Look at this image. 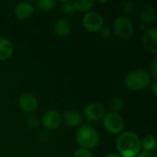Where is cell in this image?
Returning <instances> with one entry per match:
<instances>
[{"mask_svg": "<svg viewBox=\"0 0 157 157\" xmlns=\"http://www.w3.org/2000/svg\"><path fill=\"white\" fill-rule=\"evenodd\" d=\"M74 157H93L92 153L84 148H78L75 151L74 153Z\"/></svg>", "mask_w": 157, "mask_h": 157, "instance_id": "cb8c5ba5", "label": "cell"}, {"mask_svg": "<svg viewBox=\"0 0 157 157\" xmlns=\"http://www.w3.org/2000/svg\"><path fill=\"white\" fill-rule=\"evenodd\" d=\"M151 83L150 74L143 68H136L130 71L124 78L125 86L132 91L144 90L150 86Z\"/></svg>", "mask_w": 157, "mask_h": 157, "instance_id": "7a4b0ae2", "label": "cell"}, {"mask_svg": "<svg viewBox=\"0 0 157 157\" xmlns=\"http://www.w3.org/2000/svg\"><path fill=\"white\" fill-rule=\"evenodd\" d=\"M18 106L23 112L31 115L37 110L39 103L31 93H23L18 98Z\"/></svg>", "mask_w": 157, "mask_h": 157, "instance_id": "52a82bcc", "label": "cell"}, {"mask_svg": "<svg viewBox=\"0 0 157 157\" xmlns=\"http://www.w3.org/2000/svg\"><path fill=\"white\" fill-rule=\"evenodd\" d=\"M38 138H39V140H40V142H42V143L47 142L48 139H49V133H48V132H47V131H41V132L39 133Z\"/></svg>", "mask_w": 157, "mask_h": 157, "instance_id": "484cf974", "label": "cell"}, {"mask_svg": "<svg viewBox=\"0 0 157 157\" xmlns=\"http://www.w3.org/2000/svg\"><path fill=\"white\" fill-rule=\"evenodd\" d=\"M34 12V7L29 2H21L15 6L14 15L17 18L24 20L32 16Z\"/></svg>", "mask_w": 157, "mask_h": 157, "instance_id": "4fadbf2b", "label": "cell"}, {"mask_svg": "<svg viewBox=\"0 0 157 157\" xmlns=\"http://www.w3.org/2000/svg\"><path fill=\"white\" fill-rule=\"evenodd\" d=\"M141 146L144 151L153 152L156 148V138L154 135H146L141 140Z\"/></svg>", "mask_w": 157, "mask_h": 157, "instance_id": "e0dca14e", "label": "cell"}, {"mask_svg": "<svg viewBox=\"0 0 157 157\" xmlns=\"http://www.w3.org/2000/svg\"><path fill=\"white\" fill-rule=\"evenodd\" d=\"M150 76L153 77L154 81H156L157 79V58H155L153 61L152 66H151V70H150Z\"/></svg>", "mask_w": 157, "mask_h": 157, "instance_id": "d4e9b609", "label": "cell"}, {"mask_svg": "<svg viewBox=\"0 0 157 157\" xmlns=\"http://www.w3.org/2000/svg\"><path fill=\"white\" fill-rule=\"evenodd\" d=\"M62 11L66 15H72L75 12L73 1H63L62 4Z\"/></svg>", "mask_w": 157, "mask_h": 157, "instance_id": "44dd1931", "label": "cell"}, {"mask_svg": "<svg viewBox=\"0 0 157 157\" xmlns=\"http://www.w3.org/2000/svg\"><path fill=\"white\" fill-rule=\"evenodd\" d=\"M52 29L56 36L63 38V37L67 36L70 33L71 24L66 18L61 17L54 22V24L52 26Z\"/></svg>", "mask_w": 157, "mask_h": 157, "instance_id": "5bb4252c", "label": "cell"}, {"mask_svg": "<svg viewBox=\"0 0 157 157\" xmlns=\"http://www.w3.org/2000/svg\"><path fill=\"white\" fill-rule=\"evenodd\" d=\"M143 43L146 50L154 54L157 53V28L149 27L144 30Z\"/></svg>", "mask_w": 157, "mask_h": 157, "instance_id": "30bf717a", "label": "cell"}, {"mask_svg": "<svg viewBox=\"0 0 157 157\" xmlns=\"http://www.w3.org/2000/svg\"><path fill=\"white\" fill-rule=\"evenodd\" d=\"M112 31L121 40L130 39L134 31L133 24L127 17L119 16L117 17L112 25Z\"/></svg>", "mask_w": 157, "mask_h": 157, "instance_id": "5b68a950", "label": "cell"}, {"mask_svg": "<svg viewBox=\"0 0 157 157\" xmlns=\"http://www.w3.org/2000/svg\"><path fill=\"white\" fill-rule=\"evenodd\" d=\"M137 157H156L155 155L153 152L149 151H141L140 154L137 155Z\"/></svg>", "mask_w": 157, "mask_h": 157, "instance_id": "4316f807", "label": "cell"}, {"mask_svg": "<svg viewBox=\"0 0 157 157\" xmlns=\"http://www.w3.org/2000/svg\"><path fill=\"white\" fill-rule=\"evenodd\" d=\"M105 113L104 106L98 102L89 103L84 109V116L89 121H98L102 120Z\"/></svg>", "mask_w": 157, "mask_h": 157, "instance_id": "ba28073f", "label": "cell"}, {"mask_svg": "<svg viewBox=\"0 0 157 157\" xmlns=\"http://www.w3.org/2000/svg\"><path fill=\"white\" fill-rule=\"evenodd\" d=\"M62 120L67 126L75 128V127H80L82 125L83 116L79 111L75 109H67L66 111H64Z\"/></svg>", "mask_w": 157, "mask_h": 157, "instance_id": "7c38bea8", "label": "cell"}, {"mask_svg": "<svg viewBox=\"0 0 157 157\" xmlns=\"http://www.w3.org/2000/svg\"><path fill=\"white\" fill-rule=\"evenodd\" d=\"M75 139L81 148L87 150L96 148L100 141L99 134L97 130L87 124L78 127V130L75 133Z\"/></svg>", "mask_w": 157, "mask_h": 157, "instance_id": "3957f363", "label": "cell"}, {"mask_svg": "<svg viewBox=\"0 0 157 157\" xmlns=\"http://www.w3.org/2000/svg\"><path fill=\"white\" fill-rule=\"evenodd\" d=\"M112 32H113L112 29L109 26H103L99 30V34H100L101 38L104 40H109L111 37Z\"/></svg>", "mask_w": 157, "mask_h": 157, "instance_id": "603a6c76", "label": "cell"}, {"mask_svg": "<svg viewBox=\"0 0 157 157\" xmlns=\"http://www.w3.org/2000/svg\"><path fill=\"white\" fill-rule=\"evenodd\" d=\"M105 157H121L119 154H109Z\"/></svg>", "mask_w": 157, "mask_h": 157, "instance_id": "f1b7e54d", "label": "cell"}, {"mask_svg": "<svg viewBox=\"0 0 157 157\" xmlns=\"http://www.w3.org/2000/svg\"><path fill=\"white\" fill-rule=\"evenodd\" d=\"M39 124H40L39 118L34 114L29 115V117L27 120V126L31 130H36L39 127Z\"/></svg>", "mask_w": 157, "mask_h": 157, "instance_id": "7402d4cb", "label": "cell"}, {"mask_svg": "<svg viewBox=\"0 0 157 157\" xmlns=\"http://www.w3.org/2000/svg\"><path fill=\"white\" fill-rule=\"evenodd\" d=\"M116 147L121 157H136L141 152V139L132 132L120 133L116 141Z\"/></svg>", "mask_w": 157, "mask_h": 157, "instance_id": "6da1fadb", "label": "cell"}, {"mask_svg": "<svg viewBox=\"0 0 157 157\" xmlns=\"http://www.w3.org/2000/svg\"><path fill=\"white\" fill-rule=\"evenodd\" d=\"M14 52L13 44L6 39L0 38V61L7 60L11 57Z\"/></svg>", "mask_w": 157, "mask_h": 157, "instance_id": "9a60e30c", "label": "cell"}, {"mask_svg": "<svg viewBox=\"0 0 157 157\" xmlns=\"http://www.w3.org/2000/svg\"><path fill=\"white\" fill-rule=\"evenodd\" d=\"M95 2L93 0H75L73 5L75 11L79 12H88L94 6Z\"/></svg>", "mask_w": 157, "mask_h": 157, "instance_id": "2e32d148", "label": "cell"}, {"mask_svg": "<svg viewBox=\"0 0 157 157\" xmlns=\"http://www.w3.org/2000/svg\"><path fill=\"white\" fill-rule=\"evenodd\" d=\"M124 100L121 97H114L109 101V109L110 112H116L119 113L123 108H124Z\"/></svg>", "mask_w": 157, "mask_h": 157, "instance_id": "ac0fdd59", "label": "cell"}, {"mask_svg": "<svg viewBox=\"0 0 157 157\" xmlns=\"http://www.w3.org/2000/svg\"><path fill=\"white\" fill-rule=\"evenodd\" d=\"M82 23L84 27L91 32L99 31L100 29L104 26V20L102 16L96 11L86 12L82 18Z\"/></svg>", "mask_w": 157, "mask_h": 157, "instance_id": "8992f818", "label": "cell"}, {"mask_svg": "<svg viewBox=\"0 0 157 157\" xmlns=\"http://www.w3.org/2000/svg\"><path fill=\"white\" fill-rule=\"evenodd\" d=\"M140 17L144 25L146 26L154 25L157 20V13L155 7L149 4L144 5L140 9Z\"/></svg>", "mask_w": 157, "mask_h": 157, "instance_id": "8fae6325", "label": "cell"}, {"mask_svg": "<svg viewBox=\"0 0 157 157\" xmlns=\"http://www.w3.org/2000/svg\"><path fill=\"white\" fill-rule=\"evenodd\" d=\"M102 123L104 129L110 134H120L124 129V120L120 113L110 111L105 113Z\"/></svg>", "mask_w": 157, "mask_h": 157, "instance_id": "277c9868", "label": "cell"}, {"mask_svg": "<svg viewBox=\"0 0 157 157\" xmlns=\"http://www.w3.org/2000/svg\"><path fill=\"white\" fill-rule=\"evenodd\" d=\"M119 9L123 17L125 15H130L134 10V2L133 1H122L119 6Z\"/></svg>", "mask_w": 157, "mask_h": 157, "instance_id": "ffe728a7", "label": "cell"}, {"mask_svg": "<svg viewBox=\"0 0 157 157\" xmlns=\"http://www.w3.org/2000/svg\"><path fill=\"white\" fill-rule=\"evenodd\" d=\"M56 6V2L54 0H39L36 2V6L40 10L50 11L52 10Z\"/></svg>", "mask_w": 157, "mask_h": 157, "instance_id": "d6986e66", "label": "cell"}, {"mask_svg": "<svg viewBox=\"0 0 157 157\" xmlns=\"http://www.w3.org/2000/svg\"><path fill=\"white\" fill-rule=\"evenodd\" d=\"M41 122L43 127L48 131L56 130L62 122V115L55 109H49L42 115Z\"/></svg>", "mask_w": 157, "mask_h": 157, "instance_id": "9c48e42d", "label": "cell"}, {"mask_svg": "<svg viewBox=\"0 0 157 157\" xmlns=\"http://www.w3.org/2000/svg\"><path fill=\"white\" fill-rule=\"evenodd\" d=\"M150 88H151V90H152V92H153L154 96H155V97H156V96H157V83H156V81H153V83H151V85H150Z\"/></svg>", "mask_w": 157, "mask_h": 157, "instance_id": "83f0119b", "label": "cell"}]
</instances>
